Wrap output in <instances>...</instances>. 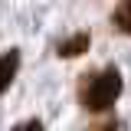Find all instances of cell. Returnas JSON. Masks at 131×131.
Instances as JSON below:
<instances>
[{
    "label": "cell",
    "mask_w": 131,
    "mask_h": 131,
    "mask_svg": "<svg viewBox=\"0 0 131 131\" xmlns=\"http://www.w3.org/2000/svg\"><path fill=\"white\" fill-rule=\"evenodd\" d=\"M118 95H121V72L115 66H105V69H95V72L82 75V85H79L82 108H89V112H108Z\"/></svg>",
    "instance_id": "1"
},
{
    "label": "cell",
    "mask_w": 131,
    "mask_h": 131,
    "mask_svg": "<svg viewBox=\"0 0 131 131\" xmlns=\"http://www.w3.org/2000/svg\"><path fill=\"white\" fill-rule=\"evenodd\" d=\"M112 23H115L118 33L131 36V0H118V7H115V13H112Z\"/></svg>",
    "instance_id": "4"
},
{
    "label": "cell",
    "mask_w": 131,
    "mask_h": 131,
    "mask_svg": "<svg viewBox=\"0 0 131 131\" xmlns=\"http://www.w3.org/2000/svg\"><path fill=\"white\" fill-rule=\"evenodd\" d=\"M16 69H20V52H16V49H7V52L0 56V95H3L7 85L13 82Z\"/></svg>",
    "instance_id": "3"
},
{
    "label": "cell",
    "mask_w": 131,
    "mask_h": 131,
    "mask_svg": "<svg viewBox=\"0 0 131 131\" xmlns=\"http://www.w3.org/2000/svg\"><path fill=\"white\" fill-rule=\"evenodd\" d=\"M89 131H121V125L118 121H102V125H92Z\"/></svg>",
    "instance_id": "6"
},
{
    "label": "cell",
    "mask_w": 131,
    "mask_h": 131,
    "mask_svg": "<svg viewBox=\"0 0 131 131\" xmlns=\"http://www.w3.org/2000/svg\"><path fill=\"white\" fill-rule=\"evenodd\" d=\"M13 131H43V121H36V118H30V121H20Z\"/></svg>",
    "instance_id": "5"
},
{
    "label": "cell",
    "mask_w": 131,
    "mask_h": 131,
    "mask_svg": "<svg viewBox=\"0 0 131 131\" xmlns=\"http://www.w3.org/2000/svg\"><path fill=\"white\" fill-rule=\"evenodd\" d=\"M89 33H72L69 39H62L59 46H56V52L62 56V59H75V56H85V49H89Z\"/></svg>",
    "instance_id": "2"
}]
</instances>
